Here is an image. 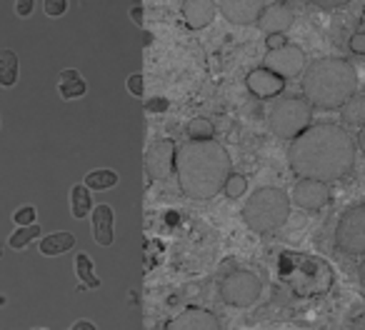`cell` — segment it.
I'll return each mask as SVG.
<instances>
[{"label":"cell","mask_w":365,"mask_h":330,"mask_svg":"<svg viewBox=\"0 0 365 330\" xmlns=\"http://www.w3.org/2000/svg\"><path fill=\"white\" fill-rule=\"evenodd\" d=\"M313 6L323 8V11H330V8H340V6H348L350 0H310Z\"/></svg>","instance_id":"obj_33"},{"label":"cell","mask_w":365,"mask_h":330,"mask_svg":"<svg viewBox=\"0 0 365 330\" xmlns=\"http://www.w3.org/2000/svg\"><path fill=\"white\" fill-rule=\"evenodd\" d=\"M125 88H128V93H130V96L143 98V93H145V81H143V76H140V73H133V76L128 78Z\"/></svg>","instance_id":"obj_29"},{"label":"cell","mask_w":365,"mask_h":330,"mask_svg":"<svg viewBox=\"0 0 365 330\" xmlns=\"http://www.w3.org/2000/svg\"><path fill=\"white\" fill-rule=\"evenodd\" d=\"M165 108H168V100H165V98H158V100L148 103V110H165Z\"/></svg>","instance_id":"obj_34"},{"label":"cell","mask_w":365,"mask_h":330,"mask_svg":"<svg viewBox=\"0 0 365 330\" xmlns=\"http://www.w3.org/2000/svg\"><path fill=\"white\" fill-rule=\"evenodd\" d=\"M0 305H6V298H3V295H0Z\"/></svg>","instance_id":"obj_41"},{"label":"cell","mask_w":365,"mask_h":330,"mask_svg":"<svg viewBox=\"0 0 365 330\" xmlns=\"http://www.w3.org/2000/svg\"><path fill=\"white\" fill-rule=\"evenodd\" d=\"M73 248H76V235L68 230H58V233H51L41 240V253L48 258H56V255H63Z\"/></svg>","instance_id":"obj_17"},{"label":"cell","mask_w":365,"mask_h":330,"mask_svg":"<svg viewBox=\"0 0 365 330\" xmlns=\"http://www.w3.org/2000/svg\"><path fill=\"white\" fill-rule=\"evenodd\" d=\"M91 220H93V238L98 245L108 248L113 245V223H115V213H113L110 205L101 203L91 210Z\"/></svg>","instance_id":"obj_16"},{"label":"cell","mask_w":365,"mask_h":330,"mask_svg":"<svg viewBox=\"0 0 365 330\" xmlns=\"http://www.w3.org/2000/svg\"><path fill=\"white\" fill-rule=\"evenodd\" d=\"M165 328L170 330H218L220 320L215 318V313L203 308H185L175 320L165 323Z\"/></svg>","instance_id":"obj_13"},{"label":"cell","mask_w":365,"mask_h":330,"mask_svg":"<svg viewBox=\"0 0 365 330\" xmlns=\"http://www.w3.org/2000/svg\"><path fill=\"white\" fill-rule=\"evenodd\" d=\"M58 93H61L66 100H76V98H83L88 93V83L81 78V73L68 68V71L61 73V83H58Z\"/></svg>","instance_id":"obj_18"},{"label":"cell","mask_w":365,"mask_h":330,"mask_svg":"<svg viewBox=\"0 0 365 330\" xmlns=\"http://www.w3.org/2000/svg\"><path fill=\"white\" fill-rule=\"evenodd\" d=\"M363 96H365V86H363Z\"/></svg>","instance_id":"obj_43"},{"label":"cell","mask_w":365,"mask_h":330,"mask_svg":"<svg viewBox=\"0 0 365 330\" xmlns=\"http://www.w3.org/2000/svg\"><path fill=\"white\" fill-rule=\"evenodd\" d=\"M175 170V143L170 138L155 140L145 150V173L153 180H165Z\"/></svg>","instance_id":"obj_9"},{"label":"cell","mask_w":365,"mask_h":330,"mask_svg":"<svg viewBox=\"0 0 365 330\" xmlns=\"http://www.w3.org/2000/svg\"><path fill=\"white\" fill-rule=\"evenodd\" d=\"M18 71H21V63H18L16 51L6 48L0 51V88H13L18 83Z\"/></svg>","instance_id":"obj_19"},{"label":"cell","mask_w":365,"mask_h":330,"mask_svg":"<svg viewBox=\"0 0 365 330\" xmlns=\"http://www.w3.org/2000/svg\"><path fill=\"white\" fill-rule=\"evenodd\" d=\"M353 325H355V328H365V313H360L358 318H355Z\"/></svg>","instance_id":"obj_39"},{"label":"cell","mask_w":365,"mask_h":330,"mask_svg":"<svg viewBox=\"0 0 365 330\" xmlns=\"http://www.w3.org/2000/svg\"><path fill=\"white\" fill-rule=\"evenodd\" d=\"M313 125V105L305 98H278L268 110V128L275 138L293 140Z\"/></svg>","instance_id":"obj_5"},{"label":"cell","mask_w":365,"mask_h":330,"mask_svg":"<svg viewBox=\"0 0 365 330\" xmlns=\"http://www.w3.org/2000/svg\"><path fill=\"white\" fill-rule=\"evenodd\" d=\"M340 118H343L345 125H355L360 128L365 123V96H358L355 93L353 98H348V100L340 105Z\"/></svg>","instance_id":"obj_20"},{"label":"cell","mask_w":365,"mask_h":330,"mask_svg":"<svg viewBox=\"0 0 365 330\" xmlns=\"http://www.w3.org/2000/svg\"><path fill=\"white\" fill-rule=\"evenodd\" d=\"M36 208L33 205H23V208H18L16 210V215H13V220H16L18 225H31V223H36Z\"/></svg>","instance_id":"obj_28"},{"label":"cell","mask_w":365,"mask_h":330,"mask_svg":"<svg viewBox=\"0 0 365 330\" xmlns=\"http://www.w3.org/2000/svg\"><path fill=\"white\" fill-rule=\"evenodd\" d=\"M133 21H135L138 23V26H143V11H140V8H133Z\"/></svg>","instance_id":"obj_37"},{"label":"cell","mask_w":365,"mask_h":330,"mask_svg":"<svg viewBox=\"0 0 365 330\" xmlns=\"http://www.w3.org/2000/svg\"><path fill=\"white\" fill-rule=\"evenodd\" d=\"M285 43H288L285 33H270V36L265 38V48H268V51H275V48H283Z\"/></svg>","instance_id":"obj_30"},{"label":"cell","mask_w":365,"mask_h":330,"mask_svg":"<svg viewBox=\"0 0 365 330\" xmlns=\"http://www.w3.org/2000/svg\"><path fill=\"white\" fill-rule=\"evenodd\" d=\"M358 280H360V285H363V290H365V260L360 263V268H358Z\"/></svg>","instance_id":"obj_38"},{"label":"cell","mask_w":365,"mask_h":330,"mask_svg":"<svg viewBox=\"0 0 365 330\" xmlns=\"http://www.w3.org/2000/svg\"><path fill=\"white\" fill-rule=\"evenodd\" d=\"M93 210V195L91 188L83 183L73 185L71 190V213L73 218H88V213Z\"/></svg>","instance_id":"obj_21"},{"label":"cell","mask_w":365,"mask_h":330,"mask_svg":"<svg viewBox=\"0 0 365 330\" xmlns=\"http://www.w3.org/2000/svg\"><path fill=\"white\" fill-rule=\"evenodd\" d=\"M335 245L348 255H365V205L345 210L335 225Z\"/></svg>","instance_id":"obj_7"},{"label":"cell","mask_w":365,"mask_h":330,"mask_svg":"<svg viewBox=\"0 0 365 330\" xmlns=\"http://www.w3.org/2000/svg\"><path fill=\"white\" fill-rule=\"evenodd\" d=\"M68 11V0H46L43 3V13L48 18H61Z\"/></svg>","instance_id":"obj_27"},{"label":"cell","mask_w":365,"mask_h":330,"mask_svg":"<svg viewBox=\"0 0 365 330\" xmlns=\"http://www.w3.org/2000/svg\"><path fill=\"white\" fill-rule=\"evenodd\" d=\"M293 18L295 16L290 8H285L283 3H273V6L263 8V13H260L255 26H258L265 36H270V33H285L290 26H293Z\"/></svg>","instance_id":"obj_15"},{"label":"cell","mask_w":365,"mask_h":330,"mask_svg":"<svg viewBox=\"0 0 365 330\" xmlns=\"http://www.w3.org/2000/svg\"><path fill=\"white\" fill-rule=\"evenodd\" d=\"M275 3H288V0H275Z\"/></svg>","instance_id":"obj_42"},{"label":"cell","mask_w":365,"mask_h":330,"mask_svg":"<svg viewBox=\"0 0 365 330\" xmlns=\"http://www.w3.org/2000/svg\"><path fill=\"white\" fill-rule=\"evenodd\" d=\"M263 0H220L218 11L235 26H255L263 13Z\"/></svg>","instance_id":"obj_12"},{"label":"cell","mask_w":365,"mask_h":330,"mask_svg":"<svg viewBox=\"0 0 365 330\" xmlns=\"http://www.w3.org/2000/svg\"><path fill=\"white\" fill-rule=\"evenodd\" d=\"M233 160L223 143L188 140L175 148V175L182 195L190 200H210L223 190Z\"/></svg>","instance_id":"obj_2"},{"label":"cell","mask_w":365,"mask_h":330,"mask_svg":"<svg viewBox=\"0 0 365 330\" xmlns=\"http://www.w3.org/2000/svg\"><path fill=\"white\" fill-rule=\"evenodd\" d=\"M358 93V71L345 58H320L303 71V96L313 108L335 110Z\"/></svg>","instance_id":"obj_3"},{"label":"cell","mask_w":365,"mask_h":330,"mask_svg":"<svg viewBox=\"0 0 365 330\" xmlns=\"http://www.w3.org/2000/svg\"><path fill=\"white\" fill-rule=\"evenodd\" d=\"M3 253H6V245H3V240H0V258H3Z\"/></svg>","instance_id":"obj_40"},{"label":"cell","mask_w":365,"mask_h":330,"mask_svg":"<svg viewBox=\"0 0 365 330\" xmlns=\"http://www.w3.org/2000/svg\"><path fill=\"white\" fill-rule=\"evenodd\" d=\"M180 13L185 26L193 28V31H203L215 21L218 6H215V0H185Z\"/></svg>","instance_id":"obj_14"},{"label":"cell","mask_w":365,"mask_h":330,"mask_svg":"<svg viewBox=\"0 0 365 330\" xmlns=\"http://www.w3.org/2000/svg\"><path fill=\"white\" fill-rule=\"evenodd\" d=\"M285 83H288V81H285L283 76H278V73H273L270 68H265V66L253 68V71L248 73V78H245V88H248L255 98H260V100L278 98L280 93H283Z\"/></svg>","instance_id":"obj_11"},{"label":"cell","mask_w":365,"mask_h":330,"mask_svg":"<svg viewBox=\"0 0 365 330\" xmlns=\"http://www.w3.org/2000/svg\"><path fill=\"white\" fill-rule=\"evenodd\" d=\"M33 238H41V225H38V223L18 225V230L11 235L8 245H11L13 250H23V248H28V245L33 243Z\"/></svg>","instance_id":"obj_23"},{"label":"cell","mask_w":365,"mask_h":330,"mask_svg":"<svg viewBox=\"0 0 365 330\" xmlns=\"http://www.w3.org/2000/svg\"><path fill=\"white\" fill-rule=\"evenodd\" d=\"M33 0H16V13H18V18H28L33 13Z\"/></svg>","instance_id":"obj_32"},{"label":"cell","mask_w":365,"mask_h":330,"mask_svg":"<svg viewBox=\"0 0 365 330\" xmlns=\"http://www.w3.org/2000/svg\"><path fill=\"white\" fill-rule=\"evenodd\" d=\"M76 275L86 288H101V278L96 275V268H93V260L88 253L76 255Z\"/></svg>","instance_id":"obj_22"},{"label":"cell","mask_w":365,"mask_h":330,"mask_svg":"<svg viewBox=\"0 0 365 330\" xmlns=\"http://www.w3.org/2000/svg\"><path fill=\"white\" fill-rule=\"evenodd\" d=\"M290 200L303 210H320L330 203V188L323 180L300 178L290 190Z\"/></svg>","instance_id":"obj_10"},{"label":"cell","mask_w":365,"mask_h":330,"mask_svg":"<svg viewBox=\"0 0 365 330\" xmlns=\"http://www.w3.org/2000/svg\"><path fill=\"white\" fill-rule=\"evenodd\" d=\"M265 68H270L273 73L283 76L285 81L288 78H298L303 76L305 66H308V56L300 46H290L285 43L283 48H275V51H268L265 53Z\"/></svg>","instance_id":"obj_8"},{"label":"cell","mask_w":365,"mask_h":330,"mask_svg":"<svg viewBox=\"0 0 365 330\" xmlns=\"http://www.w3.org/2000/svg\"><path fill=\"white\" fill-rule=\"evenodd\" d=\"M86 185L91 190H108V188H113V185H118V173L108 168L93 170V173L86 175Z\"/></svg>","instance_id":"obj_25"},{"label":"cell","mask_w":365,"mask_h":330,"mask_svg":"<svg viewBox=\"0 0 365 330\" xmlns=\"http://www.w3.org/2000/svg\"><path fill=\"white\" fill-rule=\"evenodd\" d=\"M218 293L223 298V303L230 305V308H250L263 293V283L250 270H230L220 280Z\"/></svg>","instance_id":"obj_6"},{"label":"cell","mask_w":365,"mask_h":330,"mask_svg":"<svg viewBox=\"0 0 365 330\" xmlns=\"http://www.w3.org/2000/svg\"><path fill=\"white\" fill-rule=\"evenodd\" d=\"M288 163L298 178L335 183L355 165V140L343 125H310L288 148Z\"/></svg>","instance_id":"obj_1"},{"label":"cell","mask_w":365,"mask_h":330,"mask_svg":"<svg viewBox=\"0 0 365 330\" xmlns=\"http://www.w3.org/2000/svg\"><path fill=\"white\" fill-rule=\"evenodd\" d=\"M358 148L363 150V155H365V123L360 125V130H358Z\"/></svg>","instance_id":"obj_36"},{"label":"cell","mask_w":365,"mask_h":330,"mask_svg":"<svg viewBox=\"0 0 365 330\" xmlns=\"http://www.w3.org/2000/svg\"><path fill=\"white\" fill-rule=\"evenodd\" d=\"M245 190H248V178H245L243 173H233V170H230V175L225 178V183H223L225 198L238 200V198H243Z\"/></svg>","instance_id":"obj_26"},{"label":"cell","mask_w":365,"mask_h":330,"mask_svg":"<svg viewBox=\"0 0 365 330\" xmlns=\"http://www.w3.org/2000/svg\"><path fill=\"white\" fill-rule=\"evenodd\" d=\"M185 133L190 140H210V138H215V125L208 118H190Z\"/></svg>","instance_id":"obj_24"},{"label":"cell","mask_w":365,"mask_h":330,"mask_svg":"<svg viewBox=\"0 0 365 330\" xmlns=\"http://www.w3.org/2000/svg\"><path fill=\"white\" fill-rule=\"evenodd\" d=\"M290 195L280 188H258L243 205V220L253 233H275L290 218Z\"/></svg>","instance_id":"obj_4"},{"label":"cell","mask_w":365,"mask_h":330,"mask_svg":"<svg viewBox=\"0 0 365 330\" xmlns=\"http://www.w3.org/2000/svg\"><path fill=\"white\" fill-rule=\"evenodd\" d=\"M350 53L365 56V33H355V36L350 38Z\"/></svg>","instance_id":"obj_31"},{"label":"cell","mask_w":365,"mask_h":330,"mask_svg":"<svg viewBox=\"0 0 365 330\" xmlns=\"http://www.w3.org/2000/svg\"><path fill=\"white\" fill-rule=\"evenodd\" d=\"M73 330H96V325L88 323V320H78V323L73 325Z\"/></svg>","instance_id":"obj_35"}]
</instances>
